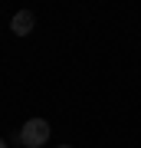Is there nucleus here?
I'll list each match as a JSON object with an SVG mask.
<instances>
[{
  "instance_id": "nucleus-1",
  "label": "nucleus",
  "mask_w": 141,
  "mask_h": 148,
  "mask_svg": "<svg viewBox=\"0 0 141 148\" xmlns=\"http://www.w3.org/2000/svg\"><path fill=\"white\" fill-rule=\"evenodd\" d=\"M49 122L46 119H30V122H26V125L20 128V142L26 145V148H43V145H46L49 142Z\"/></svg>"
},
{
  "instance_id": "nucleus-2",
  "label": "nucleus",
  "mask_w": 141,
  "mask_h": 148,
  "mask_svg": "<svg viewBox=\"0 0 141 148\" xmlns=\"http://www.w3.org/2000/svg\"><path fill=\"white\" fill-rule=\"evenodd\" d=\"M10 27H13V33H16V36H26V33L36 27V16H33L30 10H20V13L13 16V23H10Z\"/></svg>"
},
{
  "instance_id": "nucleus-4",
  "label": "nucleus",
  "mask_w": 141,
  "mask_h": 148,
  "mask_svg": "<svg viewBox=\"0 0 141 148\" xmlns=\"http://www.w3.org/2000/svg\"><path fill=\"white\" fill-rule=\"evenodd\" d=\"M59 148H69V145H59Z\"/></svg>"
},
{
  "instance_id": "nucleus-3",
  "label": "nucleus",
  "mask_w": 141,
  "mask_h": 148,
  "mask_svg": "<svg viewBox=\"0 0 141 148\" xmlns=\"http://www.w3.org/2000/svg\"><path fill=\"white\" fill-rule=\"evenodd\" d=\"M0 148H7V142H3V138H0Z\"/></svg>"
}]
</instances>
